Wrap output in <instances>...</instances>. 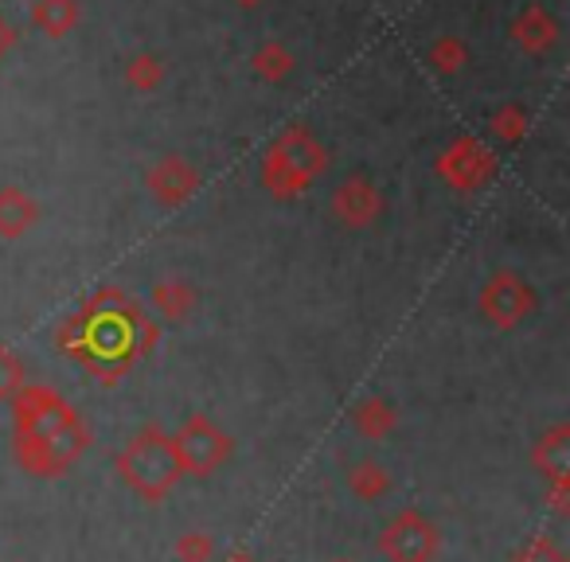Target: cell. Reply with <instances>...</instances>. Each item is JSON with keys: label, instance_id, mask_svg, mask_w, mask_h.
<instances>
[{"label": "cell", "instance_id": "1", "mask_svg": "<svg viewBox=\"0 0 570 562\" xmlns=\"http://www.w3.org/2000/svg\"><path fill=\"white\" fill-rule=\"evenodd\" d=\"M176 473H180V457H176V445H168L165 437L145 434V437H137V442L129 445L126 476L141 492L157 496V492H165L168 484L176 481Z\"/></svg>", "mask_w": 570, "mask_h": 562}, {"label": "cell", "instance_id": "2", "mask_svg": "<svg viewBox=\"0 0 570 562\" xmlns=\"http://www.w3.org/2000/svg\"><path fill=\"white\" fill-rule=\"evenodd\" d=\"M24 422L32 426L36 442H40V453L43 457H56L63 461L67 453H75V418H67L63 406H28L24 411Z\"/></svg>", "mask_w": 570, "mask_h": 562}, {"label": "cell", "instance_id": "3", "mask_svg": "<svg viewBox=\"0 0 570 562\" xmlns=\"http://www.w3.org/2000/svg\"><path fill=\"white\" fill-rule=\"evenodd\" d=\"M223 450H227V442H223L207 422H191V426L184 430L180 442H176V457H180V465H191V469L215 465V461L223 457Z\"/></svg>", "mask_w": 570, "mask_h": 562}]
</instances>
